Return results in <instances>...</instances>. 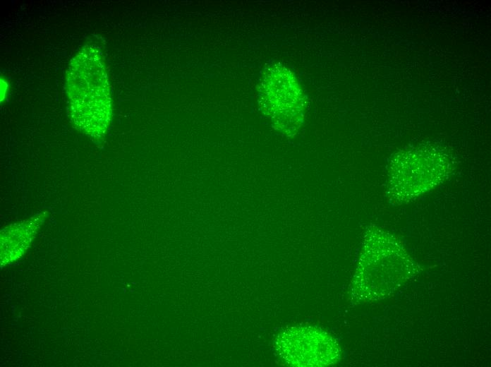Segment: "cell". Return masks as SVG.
I'll return each instance as SVG.
<instances>
[{
    "instance_id": "3957f363",
    "label": "cell",
    "mask_w": 491,
    "mask_h": 367,
    "mask_svg": "<svg viewBox=\"0 0 491 367\" xmlns=\"http://www.w3.org/2000/svg\"><path fill=\"white\" fill-rule=\"evenodd\" d=\"M336 352L333 340L316 330H289L281 340V354L299 366L327 364L335 358Z\"/></svg>"
},
{
    "instance_id": "7a4b0ae2",
    "label": "cell",
    "mask_w": 491,
    "mask_h": 367,
    "mask_svg": "<svg viewBox=\"0 0 491 367\" xmlns=\"http://www.w3.org/2000/svg\"><path fill=\"white\" fill-rule=\"evenodd\" d=\"M263 92L270 117L278 128L294 133L303 120L304 95L293 73L275 64L268 71Z\"/></svg>"
},
{
    "instance_id": "6da1fadb",
    "label": "cell",
    "mask_w": 491,
    "mask_h": 367,
    "mask_svg": "<svg viewBox=\"0 0 491 367\" xmlns=\"http://www.w3.org/2000/svg\"><path fill=\"white\" fill-rule=\"evenodd\" d=\"M66 91L71 117L84 133L99 138L111 115L109 88L100 51L84 46L72 59L67 71Z\"/></svg>"
},
{
    "instance_id": "277c9868",
    "label": "cell",
    "mask_w": 491,
    "mask_h": 367,
    "mask_svg": "<svg viewBox=\"0 0 491 367\" xmlns=\"http://www.w3.org/2000/svg\"><path fill=\"white\" fill-rule=\"evenodd\" d=\"M42 216H35L22 222L8 227L1 231V258L8 254L1 260L4 263L8 257V263L24 253L33 241L35 234L41 224Z\"/></svg>"
}]
</instances>
